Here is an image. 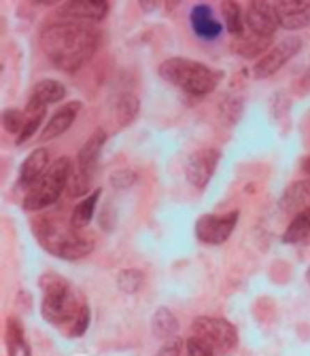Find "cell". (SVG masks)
Segmentation results:
<instances>
[{
    "label": "cell",
    "instance_id": "9c48e42d",
    "mask_svg": "<svg viewBox=\"0 0 310 356\" xmlns=\"http://www.w3.org/2000/svg\"><path fill=\"white\" fill-rule=\"evenodd\" d=\"M219 159H221V153L217 149L206 147V149L194 151L185 163V176H187L189 185L196 189H204L210 183Z\"/></svg>",
    "mask_w": 310,
    "mask_h": 356
},
{
    "label": "cell",
    "instance_id": "8992f818",
    "mask_svg": "<svg viewBox=\"0 0 310 356\" xmlns=\"http://www.w3.org/2000/svg\"><path fill=\"white\" fill-rule=\"evenodd\" d=\"M192 337H198L204 341L217 356H226L238 346V333L234 325H230L224 318L215 316H200L192 325Z\"/></svg>",
    "mask_w": 310,
    "mask_h": 356
},
{
    "label": "cell",
    "instance_id": "30bf717a",
    "mask_svg": "<svg viewBox=\"0 0 310 356\" xmlns=\"http://www.w3.org/2000/svg\"><path fill=\"white\" fill-rule=\"evenodd\" d=\"M245 26H247V32L255 36L272 38L277 28L281 26L277 7L268 3H251L245 13Z\"/></svg>",
    "mask_w": 310,
    "mask_h": 356
},
{
    "label": "cell",
    "instance_id": "e0dca14e",
    "mask_svg": "<svg viewBox=\"0 0 310 356\" xmlns=\"http://www.w3.org/2000/svg\"><path fill=\"white\" fill-rule=\"evenodd\" d=\"M66 96V87L56 81V79H45V81H38L32 92H30V98H28V104L32 106H49V104H56L60 102L62 98Z\"/></svg>",
    "mask_w": 310,
    "mask_h": 356
},
{
    "label": "cell",
    "instance_id": "4dcf8cb0",
    "mask_svg": "<svg viewBox=\"0 0 310 356\" xmlns=\"http://www.w3.org/2000/svg\"><path fill=\"white\" fill-rule=\"evenodd\" d=\"M155 356H185V341L179 337H172L164 341V346L157 350Z\"/></svg>",
    "mask_w": 310,
    "mask_h": 356
},
{
    "label": "cell",
    "instance_id": "ac0fdd59",
    "mask_svg": "<svg viewBox=\"0 0 310 356\" xmlns=\"http://www.w3.org/2000/svg\"><path fill=\"white\" fill-rule=\"evenodd\" d=\"M107 140V131L102 129H96L90 138H87V143L81 147L79 155H77V165L81 168H96V159L102 151V145Z\"/></svg>",
    "mask_w": 310,
    "mask_h": 356
},
{
    "label": "cell",
    "instance_id": "6da1fadb",
    "mask_svg": "<svg viewBox=\"0 0 310 356\" xmlns=\"http://www.w3.org/2000/svg\"><path fill=\"white\" fill-rule=\"evenodd\" d=\"M98 30L92 24L68 19L52 22L38 34L42 54L64 72H77L90 60L98 47Z\"/></svg>",
    "mask_w": 310,
    "mask_h": 356
},
{
    "label": "cell",
    "instance_id": "5b68a950",
    "mask_svg": "<svg viewBox=\"0 0 310 356\" xmlns=\"http://www.w3.org/2000/svg\"><path fill=\"white\" fill-rule=\"evenodd\" d=\"M72 170H75V163L68 157H58L49 165V170L42 174L38 181L26 191L24 210H28V212H40V210L49 208L52 204H56V200L60 197V193L68 187Z\"/></svg>",
    "mask_w": 310,
    "mask_h": 356
},
{
    "label": "cell",
    "instance_id": "ffe728a7",
    "mask_svg": "<svg viewBox=\"0 0 310 356\" xmlns=\"http://www.w3.org/2000/svg\"><path fill=\"white\" fill-rule=\"evenodd\" d=\"M283 242L287 244H308L310 242V208L293 216L289 227L285 229Z\"/></svg>",
    "mask_w": 310,
    "mask_h": 356
},
{
    "label": "cell",
    "instance_id": "ba28073f",
    "mask_svg": "<svg viewBox=\"0 0 310 356\" xmlns=\"http://www.w3.org/2000/svg\"><path fill=\"white\" fill-rule=\"evenodd\" d=\"M300 47H302V40L297 36H289V38L279 40L272 49H268L255 62V68H253L255 79H268V76L277 74L291 58H295Z\"/></svg>",
    "mask_w": 310,
    "mask_h": 356
},
{
    "label": "cell",
    "instance_id": "4316f807",
    "mask_svg": "<svg viewBox=\"0 0 310 356\" xmlns=\"http://www.w3.org/2000/svg\"><path fill=\"white\" fill-rule=\"evenodd\" d=\"M221 13H224V22H226L228 30H230L234 36L245 34L247 26H245V22H242L240 7H238L236 3H224V5H221Z\"/></svg>",
    "mask_w": 310,
    "mask_h": 356
},
{
    "label": "cell",
    "instance_id": "7402d4cb",
    "mask_svg": "<svg viewBox=\"0 0 310 356\" xmlns=\"http://www.w3.org/2000/svg\"><path fill=\"white\" fill-rule=\"evenodd\" d=\"M268 44H270V38L255 36L245 30V34L236 36V40H234V51H238L245 58H255L268 49Z\"/></svg>",
    "mask_w": 310,
    "mask_h": 356
},
{
    "label": "cell",
    "instance_id": "484cf974",
    "mask_svg": "<svg viewBox=\"0 0 310 356\" xmlns=\"http://www.w3.org/2000/svg\"><path fill=\"white\" fill-rule=\"evenodd\" d=\"M139 108H141V102L137 96L132 94H123L119 100H117V121L121 127H127L132 121L139 117Z\"/></svg>",
    "mask_w": 310,
    "mask_h": 356
},
{
    "label": "cell",
    "instance_id": "603a6c76",
    "mask_svg": "<svg viewBox=\"0 0 310 356\" xmlns=\"http://www.w3.org/2000/svg\"><path fill=\"white\" fill-rule=\"evenodd\" d=\"M7 350L9 356H20V352H24V356H30V348L24 337V327L15 316L7 321Z\"/></svg>",
    "mask_w": 310,
    "mask_h": 356
},
{
    "label": "cell",
    "instance_id": "277c9868",
    "mask_svg": "<svg viewBox=\"0 0 310 356\" xmlns=\"http://www.w3.org/2000/svg\"><path fill=\"white\" fill-rule=\"evenodd\" d=\"M160 76L189 96H206L219 83L217 70L208 68L202 62L187 60V58H170L162 62Z\"/></svg>",
    "mask_w": 310,
    "mask_h": 356
},
{
    "label": "cell",
    "instance_id": "d4e9b609",
    "mask_svg": "<svg viewBox=\"0 0 310 356\" xmlns=\"http://www.w3.org/2000/svg\"><path fill=\"white\" fill-rule=\"evenodd\" d=\"M24 113H26V125H24L22 134L17 136V145L28 143V140L34 136V134H36V129H38L40 123H42V117H45V106H32V104H26Z\"/></svg>",
    "mask_w": 310,
    "mask_h": 356
},
{
    "label": "cell",
    "instance_id": "cb8c5ba5",
    "mask_svg": "<svg viewBox=\"0 0 310 356\" xmlns=\"http://www.w3.org/2000/svg\"><path fill=\"white\" fill-rule=\"evenodd\" d=\"M92 178H94V168H81V165H75L72 170V176L68 181V195L70 197H87L85 193L90 191V185H92Z\"/></svg>",
    "mask_w": 310,
    "mask_h": 356
},
{
    "label": "cell",
    "instance_id": "836d02e7",
    "mask_svg": "<svg viewBox=\"0 0 310 356\" xmlns=\"http://www.w3.org/2000/svg\"><path fill=\"white\" fill-rule=\"evenodd\" d=\"M306 278H308V282H310V267H308V272H306Z\"/></svg>",
    "mask_w": 310,
    "mask_h": 356
},
{
    "label": "cell",
    "instance_id": "44dd1931",
    "mask_svg": "<svg viewBox=\"0 0 310 356\" xmlns=\"http://www.w3.org/2000/svg\"><path fill=\"white\" fill-rule=\"evenodd\" d=\"M98 197H100V191L96 189V191H92L90 195L83 197V200L77 204V208H75V210H72V214H70L72 227H77V229H85L87 225H90V220H92V216H94V212H96Z\"/></svg>",
    "mask_w": 310,
    "mask_h": 356
},
{
    "label": "cell",
    "instance_id": "4fadbf2b",
    "mask_svg": "<svg viewBox=\"0 0 310 356\" xmlns=\"http://www.w3.org/2000/svg\"><path fill=\"white\" fill-rule=\"evenodd\" d=\"M279 22L287 30H300L310 26V3L302 0H285L277 5Z\"/></svg>",
    "mask_w": 310,
    "mask_h": 356
},
{
    "label": "cell",
    "instance_id": "9a60e30c",
    "mask_svg": "<svg viewBox=\"0 0 310 356\" xmlns=\"http://www.w3.org/2000/svg\"><path fill=\"white\" fill-rule=\"evenodd\" d=\"M79 108H81V102H68V104H64L62 108H58V111L52 115V119L47 121L45 129H42L40 140H42V143H47V140H52V138H58L60 134H64V131L75 123V119H77V115H79Z\"/></svg>",
    "mask_w": 310,
    "mask_h": 356
},
{
    "label": "cell",
    "instance_id": "7c38bea8",
    "mask_svg": "<svg viewBox=\"0 0 310 356\" xmlns=\"http://www.w3.org/2000/svg\"><path fill=\"white\" fill-rule=\"evenodd\" d=\"M49 151L47 149H34L22 163L20 170V187H24L26 191L38 181V178L49 170Z\"/></svg>",
    "mask_w": 310,
    "mask_h": 356
},
{
    "label": "cell",
    "instance_id": "83f0119b",
    "mask_svg": "<svg viewBox=\"0 0 310 356\" xmlns=\"http://www.w3.org/2000/svg\"><path fill=\"white\" fill-rule=\"evenodd\" d=\"M143 282H145V276H143V272H139V270H123V272H119V276H117V286H119L125 295L137 293V291L143 286Z\"/></svg>",
    "mask_w": 310,
    "mask_h": 356
},
{
    "label": "cell",
    "instance_id": "f546056e",
    "mask_svg": "<svg viewBox=\"0 0 310 356\" xmlns=\"http://www.w3.org/2000/svg\"><path fill=\"white\" fill-rule=\"evenodd\" d=\"M87 327H90V305L85 303V305L81 307V312L77 314L75 323L68 327L66 335H68V337H81V335L87 331Z\"/></svg>",
    "mask_w": 310,
    "mask_h": 356
},
{
    "label": "cell",
    "instance_id": "3957f363",
    "mask_svg": "<svg viewBox=\"0 0 310 356\" xmlns=\"http://www.w3.org/2000/svg\"><path fill=\"white\" fill-rule=\"evenodd\" d=\"M40 289H42V303H40L42 318L49 325L60 327L66 333L87 301L79 299L72 286L58 274H42Z\"/></svg>",
    "mask_w": 310,
    "mask_h": 356
},
{
    "label": "cell",
    "instance_id": "5bb4252c",
    "mask_svg": "<svg viewBox=\"0 0 310 356\" xmlns=\"http://www.w3.org/2000/svg\"><path fill=\"white\" fill-rule=\"evenodd\" d=\"M308 208H310V178H304V181H295L285 189L281 197V210L285 214L297 216Z\"/></svg>",
    "mask_w": 310,
    "mask_h": 356
},
{
    "label": "cell",
    "instance_id": "2e32d148",
    "mask_svg": "<svg viewBox=\"0 0 310 356\" xmlns=\"http://www.w3.org/2000/svg\"><path fill=\"white\" fill-rule=\"evenodd\" d=\"M192 28L200 38L212 40L221 34V22L217 19L215 11L210 9V5H196L192 11Z\"/></svg>",
    "mask_w": 310,
    "mask_h": 356
},
{
    "label": "cell",
    "instance_id": "d6a6232c",
    "mask_svg": "<svg viewBox=\"0 0 310 356\" xmlns=\"http://www.w3.org/2000/svg\"><path fill=\"white\" fill-rule=\"evenodd\" d=\"M302 168H304V172H308V174H310V157H306V159L302 161Z\"/></svg>",
    "mask_w": 310,
    "mask_h": 356
},
{
    "label": "cell",
    "instance_id": "1f68e13d",
    "mask_svg": "<svg viewBox=\"0 0 310 356\" xmlns=\"http://www.w3.org/2000/svg\"><path fill=\"white\" fill-rule=\"evenodd\" d=\"M185 356H217V354L198 337H189L185 341Z\"/></svg>",
    "mask_w": 310,
    "mask_h": 356
},
{
    "label": "cell",
    "instance_id": "52a82bcc",
    "mask_svg": "<svg viewBox=\"0 0 310 356\" xmlns=\"http://www.w3.org/2000/svg\"><path fill=\"white\" fill-rule=\"evenodd\" d=\"M238 210L226 212V214H204L196 222V236L202 244L208 246H219L224 244L238 222Z\"/></svg>",
    "mask_w": 310,
    "mask_h": 356
},
{
    "label": "cell",
    "instance_id": "d6986e66",
    "mask_svg": "<svg viewBox=\"0 0 310 356\" xmlns=\"http://www.w3.org/2000/svg\"><path fill=\"white\" fill-rule=\"evenodd\" d=\"M151 331L155 337L160 339H172L179 331V321H176L174 312L168 309V307H160L155 314H153V321H151Z\"/></svg>",
    "mask_w": 310,
    "mask_h": 356
},
{
    "label": "cell",
    "instance_id": "8fae6325",
    "mask_svg": "<svg viewBox=\"0 0 310 356\" xmlns=\"http://www.w3.org/2000/svg\"><path fill=\"white\" fill-rule=\"evenodd\" d=\"M109 13V3L100 0H70L58 9V15L68 22L90 24V22H102Z\"/></svg>",
    "mask_w": 310,
    "mask_h": 356
},
{
    "label": "cell",
    "instance_id": "f1b7e54d",
    "mask_svg": "<svg viewBox=\"0 0 310 356\" xmlns=\"http://www.w3.org/2000/svg\"><path fill=\"white\" fill-rule=\"evenodd\" d=\"M3 125L7 131L15 134V136H20L24 125H26V113L24 111H17V108H7L3 113Z\"/></svg>",
    "mask_w": 310,
    "mask_h": 356
},
{
    "label": "cell",
    "instance_id": "7a4b0ae2",
    "mask_svg": "<svg viewBox=\"0 0 310 356\" xmlns=\"http://www.w3.org/2000/svg\"><path fill=\"white\" fill-rule=\"evenodd\" d=\"M32 232L40 246L47 252L75 261L83 259L85 254H90L94 250L96 238L87 229H77L72 227L70 218L66 220L60 214H42L34 220Z\"/></svg>",
    "mask_w": 310,
    "mask_h": 356
}]
</instances>
